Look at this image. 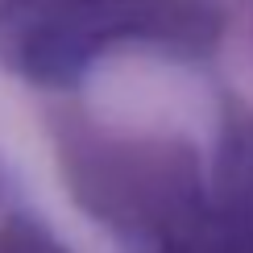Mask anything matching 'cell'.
<instances>
[{
    "label": "cell",
    "instance_id": "1",
    "mask_svg": "<svg viewBox=\"0 0 253 253\" xmlns=\"http://www.w3.org/2000/svg\"><path fill=\"white\" fill-rule=\"evenodd\" d=\"M108 38H117L112 0H13L0 8L4 58L38 79H71Z\"/></svg>",
    "mask_w": 253,
    "mask_h": 253
},
{
    "label": "cell",
    "instance_id": "2",
    "mask_svg": "<svg viewBox=\"0 0 253 253\" xmlns=\"http://www.w3.org/2000/svg\"><path fill=\"white\" fill-rule=\"evenodd\" d=\"M117 34L154 38L183 50H204L220 34V17L204 0H112Z\"/></svg>",
    "mask_w": 253,
    "mask_h": 253
}]
</instances>
